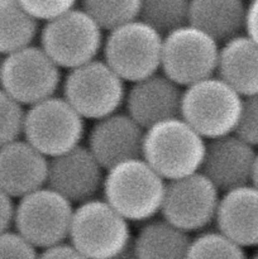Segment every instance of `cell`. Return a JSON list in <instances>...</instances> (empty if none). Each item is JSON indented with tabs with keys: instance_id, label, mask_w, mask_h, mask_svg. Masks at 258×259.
<instances>
[{
	"instance_id": "6da1fadb",
	"label": "cell",
	"mask_w": 258,
	"mask_h": 259,
	"mask_svg": "<svg viewBox=\"0 0 258 259\" xmlns=\"http://www.w3.org/2000/svg\"><path fill=\"white\" fill-rule=\"evenodd\" d=\"M167 182L139 158L123 161L105 171L103 199L129 223H143L161 214Z\"/></svg>"
},
{
	"instance_id": "7a4b0ae2",
	"label": "cell",
	"mask_w": 258,
	"mask_h": 259,
	"mask_svg": "<svg viewBox=\"0 0 258 259\" xmlns=\"http://www.w3.org/2000/svg\"><path fill=\"white\" fill-rule=\"evenodd\" d=\"M206 142L181 116L166 119L144 131L142 158L164 181H174L201 171Z\"/></svg>"
},
{
	"instance_id": "3957f363",
	"label": "cell",
	"mask_w": 258,
	"mask_h": 259,
	"mask_svg": "<svg viewBox=\"0 0 258 259\" xmlns=\"http://www.w3.org/2000/svg\"><path fill=\"white\" fill-rule=\"evenodd\" d=\"M243 96L218 76L197 81L182 90L180 116L206 141L235 133Z\"/></svg>"
},
{
	"instance_id": "277c9868",
	"label": "cell",
	"mask_w": 258,
	"mask_h": 259,
	"mask_svg": "<svg viewBox=\"0 0 258 259\" xmlns=\"http://www.w3.org/2000/svg\"><path fill=\"white\" fill-rule=\"evenodd\" d=\"M104 29L82 8H73L43 24L39 46L61 70L96 60L103 51Z\"/></svg>"
},
{
	"instance_id": "5b68a950",
	"label": "cell",
	"mask_w": 258,
	"mask_h": 259,
	"mask_svg": "<svg viewBox=\"0 0 258 259\" xmlns=\"http://www.w3.org/2000/svg\"><path fill=\"white\" fill-rule=\"evenodd\" d=\"M163 34L134 19L109 30L104 38L103 60L125 82H137L161 70Z\"/></svg>"
},
{
	"instance_id": "8992f818",
	"label": "cell",
	"mask_w": 258,
	"mask_h": 259,
	"mask_svg": "<svg viewBox=\"0 0 258 259\" xmlns=\"http://www.w3.org/2000/svg\"><path fill=\"white\" fill-rule=\"evenodd\" d=\"M62 96L85 120L96 121L119 111L125 101V81L104 60L67 71Z\"/></svg>"
},
{
	"instance_id": "52a82bcc",
	"label": "cell",
	"mask_w": 258,
	"mask_h": 259,
	"mask_svg": "<svg viewBox=\"0 0 258 259\" xmlns=\"http://www.w3.org/2000/svg\"><path fill=\"white\" fill-rule=\"evenodd\" d=\"M133 240L131 223L104 199H91L73 209L68 242L89 259H108Z\"/></svg>"
},
{
	"instance_id": "ba28073f",
	"label": "cell",
	"mask_w": 258,
	"mask_h": 259,
	"mask_svg": "<svg viewBox=\"0 0 258 259\" xmlns=\"http://www.w3.org/2000/svg\"><path fill=\"white\" fill-rule=\"evenodd\" d=\"M85 121L63 96L53 95L25 110L23 136L47 158H53L81 146Z\"/></svg>"
},
{
	"instance_id": "9c48e42d",
	"label": "cell",
	"mask_w": 258,
	"mask_h": 259,
	"mask_svg": "<svg viewBox=\"0 0 258 259\" xmlns=\"http://www.w3.org/2000/svg\"><path fill=\"white\" fill-rule=\"evenodd\" d=\"M220 43L191 24L163 35L161 71L179 86L217 75Z\"/></svg>"
},
{
	"instance_id": "30bf717a",
	"label": "cell",
	"mask_w": 258,
	"mask_h": 259,
	"mask_svg": "<svg viewBox=\"0 0 258 259\" xmlns=\"http://www.w3.org/2000/svg\"><path fill=\"white\" fill-rule=\"evenodd\" d=\"M72 205L51 187H40L20 197L15 204V232L37 249L67 242Z\"/></svg>"
},
{
	"instance_id": "8fae6325",
	"label": "cell",
	"mask_w": 258,
	"mask_h": 259,
	"mask_svg": "<svg viewBox=\"0 0 258 259\" xmlns=\"http://www.w3.org/2000/svg\"><path fill=\"white\" fill-rule=\"evenodd\" d=\"M62 80L61 68L40 46L30 45L3 57L0 88L23 106L57 95Z\"/></svg>"
},
{
	"instance_id": "7c38bea8",
	"label": "cell",
	"mask_w": 258,
	"mask_h": 259,
	"mask_svg": "<svg viewBox=\"0 0 258 259\" xmlns=\"http://www.w3.org/2000/svg\"><path fill=\"white\" fill-rule=\"evenodd\" d=\"M222 192L201 172L166 184L162 219L186 233L201 232L215 222Z\"/></svg>"
},
{
	"instance_id": "4fadbf2b",
	"label": "cell",
	"mask_w": 258,
	"mask_h": 259,
	"mask_svg": "<svg viewBox=\"0 0 258 259\" xmlns=\"http://www.w3.org/2000/svg\"><path fill=\"white\" fill-rule=\"evenodd\" d=\"M105 171L88 147L81 144L50 158L47 186L72 204H82L103 190Z\"/></svg>"
},
{
	"instance_id": "5bb4252c",
	"label": "cell",
	"mask_w": 258,
	"mask_h": 259,
	"mask_svg": "<svg viewBox=\"0 0 258 259\" xmlns=\"http://www.w3.org/2000/svg\"><path fill=\"white\" fill-rule=\"evenodd\" d=\"M143 126L126 113H116L94 121L88 148L105 169L123 161L142 157Z\"/></svg>"
},
{
	"instance_id": "9a60e30c",
	"label": "cell",
	"mask_w": 258,
	"mask_h": 259,
	"mask_svg": "<svg viewBox=\"0 0 258 259\" xmlns=\"http://www.w3.org/2000/svg\"><path fill=\"white\" fill-rule=\"evenodd\" d=\"M257 151L235 133L206 142L201 174L220 192L248 185L252 181Z\"/></svg>"
},
{
	"instance_id": "2e32d148",
	"label": "cell",
	"mask_w": 258,
	"mask_h": 259,
	"mask_svg": "<svg viewBox=\"0 0 258 259\" xmlns=\"http://www.w3.org/2000/svg\"><path fill=\"white\" fill-rule=\"evenodd\" d=\"M181 100V86L157 72L132 83L124 104L125 113L147 129L162 120L180 116Z\"/></svg>"
},
{
	"instance_id": "e0dca14e",
	"label": "cell",
	"mask_w": 258,
	"mask_h": 259,
	"mask_svg": "<svg viewBox=\"0 0 258 259\" xmlns=\"http://www.w3.org/2000/svg\"><path fill=\"white\" fill-rule=\"evenodd\" d=\"M50 158L25 139L0 147V189L10 197H20L47 186Z\"/></svg>"
},
{
	"instance_id": "ac0fdd59",
	"label": "cell",
	"mask_w": 258,
	"mask_h": 259,
	"mask_svg": "<svg viewBox=\"0 0 258 259\" xmlns=\"http://www.w3.org/2000/svg\"><path fill=\"white\" fill-rule=\"evenodd\" d=\"M215 225L240 247H258L257 187L248 184L222 192Z\"/></svg>"
},
{
	"instance_id": "d6986e66",
	"label": "cell",
	"mask_w": 258,
	"mask_h": 259,
	"mask_svg": "<svg viewBox=\"0 0 258 259\" xmlns=\"http://www.w3.org/2000/svg\"><path fill=\"white\" fill-rule=\"evenodd\" d=\"M217 76L240 96L258 94V45L244 33L220 46Z\"/></svg>"
},
{
	"instance_id": "ffe728a7",
	"label": "cell",
	"mask_w": 258,
	"mask_h": 259,
	"mask_svg": "<svg viewBox=\"0 0 258 259\" xmlns=\"http://www.w3.org/2000/svg\"><path fill=\"white\" fill-rule=\"evenodd\" d=\"M245 14V0H191L189 24L223 45L243 34Z\"/></svg>"
},
{
	"instance_id": "44dd1931",
	"label": "cell",
	"mask_w": 258,
	"mask_h": 259,
	"mask_svg": "<svg viewBox=\"0 0 258 259\" xmlns=\"http://www.w3.org/2000/svg\"><path fill=\"white\" fill-rule=\"evenodd\" d=\"M191 237L164 219L143 223L133 238L138 259H186Z\"/></svg>"
},
{
	"instance_id": "7402d4cb",
	"label": "cell",
	"mask_w": 258,
	"mask_h": 259,
	"mask_svg": "<svg viewBox=\"0 0 258 259\" xmlns=\"http://www.w3.org/2000/svg\"><path fill=\"white\" fill-rule=\"evenodd\" d=\"M39 30V22L19 0H0V55H10L33 45Z\"/></svg>"
},
{
	"instance_id": "603a6c76",
	"label": "cell",
	"mask_w": 258,
	"mask_h": 259,
	"mask_svg": "<svg viewBox=\"0 0 258 259\" xmlns=\"http://www.w3.org/2000/svg\"><path fill=\"white\" fill-rule=\"evenodd\" d=\"M191 0H141L139 19L161 34L189 24Z\"/></svg>"
},
{
	"instance_id": "cb8c5ba5",
	"label": "cell",
	"mask_w": 258,
	"mask_h": 259,
	"mask_svg": "<svg viewBox=\"0 0 258 259\" xmlns=\"http://www.w3.org/2000/svg\"><path fill=\"white\" fill-rule=\"evenodd\" d=\"M82 9L104 30H111L139 18L141 0H81Z\"/></svg>"
},
{
	"instance_id": "d4e9b609",
	"label": "cell",
	"mask_w": 258,
	"mask_h": 259,
	"mask_svg": "<svg viewBox=\"0 0 258 259\" xmlns=\"http://www.w3.org/2000/svg\"><path fill=\"white\" fill-rule=\"evenodd\" d=\"M186 259H248V257L244 248L219 230H206L191 238Z\"/></svg>"
},
{
	"instance_id": "484cf974",
	"label": "cell",
	"mask_w": 258,
	"mask_h": 259,
	"mask_svg": "<svg viewBox=\"0 0 258 259\" xmlns=\"http://www.w3.org/2000/svg\"><path fill=\"white\" fill-rule=\"evenodd\" d=\"M25 109L0 88V147L23 136Z\"/></svg>"
},
{
	"instance_id": "4316f807",
	"label": "cell",
	"mask_w": 258,
	"mask_h": 259,
	"mask_svg": "<svg viewBox=\"0 0 258 259\" xmlns=\"http://www.w3.org/2000/svg\"><path fill=\"white\" fill-rule=\"evenodd\" d=\"M235 134L254 148L258 147V94L243 98L242 114Z\"/></svg>"
},
{
	"instance_id": "83f0119b",
	"label": "cell",
	"mask_w": 258,
	"mask_h": 259,
	"mask_svg": "<svg viewBox=\"0 0 258 259\" xmlns=\"http://www.w3.org/2000/svg\"><path fill=\"white\" fill-rule=\"evenodd\" d=\"M37 248L14 230L0 234V259H38Z\"/></svg>"
},
{
	"instance_id": "f1b7e54d",
	"label": "cell",
	"mask_w": 258,
	"mask_h": 259,
	"mask_svg": "<svg viewBox=\"0 0 258 259\" xmlns=\"http://www.w3.org/2000/svg\"><path fill=\"white\" fill-rule=\"evenodd\" d=\"M78 0H19L24 9L38 22H48L76 8Z\"/></svg>"
},
{
	"instance_id": "f546056e",
	"label": "cell",
	"mask_w": 258,
	"mask_h": 259,
	"mask_svg": "<svg viewBox=\"0 0 258 259\" xmlns=\"http://www.w3.org/2000/svg\"><path fill=\"white\" fill-rule=\"evenodd\" d=\"M38 259H89L82 253L78 252L70 242H63L42 249Z\"/></svg>"
},
{
	"instance_id": "4dcf8cb0",
	"label": "cell",
	"mask_w": 258,
	"mask_h": 259,
	"mask_svg": "<svg viewBox=\"0 0 258 259\" xmlns=\"http://www.w3.org/2000/svg\"><path fill=\"white\" fill-rule=\"evenodd\" d=\"M15 204L13 197L0 189V234L10 230L14 224Z\"/></svg>"
},
{
	"instance_id": "1f68e13d",
	"label": "cell",
	"mask_w": 258,
	"mask_h": 259,
	"mask_svg": "<svg viewBox=\"0 0 258 259\" xmlns=\"http://www.w3.org/2000/svg\"><path fill=\"white\" fill-rule=\"evenodd\" d=\"M244 34L258 45V0H249L247 4Z\"/></svg>"
},
{
	"instance_id": "d6a6232c",
	"label": "cell",
	"mask_w": 258,
	"mask_h": 259,
	"mask_svg": "<svg viewBox=\"0 0 258 259\" xmlns=\"http://www.w3.org/2000/svg\"><path fill=\"white\" fill-rule=\"evenodd\" d=\"M108 259H138L137 258L136 250H134V247H133V240H132L131 244H129L126 248H124L121 252L116 253L115 255H113V257Z\"/></svg>"
},
{
	"instance_id": "836d02e7",
	"label": "cell",
	"mask_w": 258,
	"mask_h": 259,
	"mask_svg": "<svg viewBox=\"0 0 258 259\" xmlns=\"http://www.w3.org/2000/svg\"><path fill=\"white\" fill-rule=\"evenodd\" d=\"M250 184L258 189V152H257V156H255V162H254V167H253L252 181H250Z\"/></svg>"
},
{
	"instance_id": "e575fe53",
	"label": "cell",
	"mask_w": 258,
	"mask_h": 259,
	"mask_svg": "<svg viewBox=\"0 0 258 259\" xmlns=\"http://www.w3.org/2000/svg\"><path fill=\"white\" fill-rule=\"evenodd\" d=\"M248 259H258V250H257V252L254 253V254H253V255H250V257L248 258Z\"/></svg>"
},
{
	"instance_id": "d590c367",
	"label": "cell",
	"mask_w": 258,
	"mask_h": 259,
	"mask_svg": "<svg viewBox=\"0 0 258 259\" xmlns=\"http://www.w3.org/2000/svg\"><path fill=\"white\" fill-rule=\"evenodd\" d=\"M2 65H3V57L0 55V73H2Z\"/></svg>"
}]
</instances>
